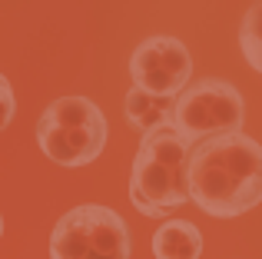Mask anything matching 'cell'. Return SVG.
<instances>
[{"instance_id": "6da1fadb", "label": "cell", "mask_w": 262, "mask_h": 259, "mask_svg": "<svg viewBox=\"0 0 262 259\" xmlns=\"http://www.w3.org/2000/svg\"><path fill=\"white\" fill-rule=\"evenodd\" d=\"M189 203L212 220H236L262 203V143L226 133L192 146Z\"/></svg>"}, {"instance_id": "7a4b0ae2", "label": "cell", "mask_w": 262, "mask_h": 259, "mask_svg": "<svg viewBox=\"0 0 262 259\" xmlns=\"http://www.w3.org/2000/svg\"><path fill=\"white\" fill-rule=\"evenodd\" d=\"M189 153L192 146L173 126L146 133L129 173V200L149 220H166L189 203Z\"/></svg>"}, {"instance_id": "3957f363", "label": "cell", "mask_w": 262, "mask_h": 259, "mask_svg": "<svg viewBox=\"0 0 262 259\" xmlns=\"http://www.w3.org/2000/svg\"><path fill=\"white\" fill-rule=\"evenodd\" d=\"M106 117L90 97H60L40 113L37 143L57 166H86L106 146Z\"/></svg>"}, {"instance_id": "277c9868", "label": "cell", "mask_w": 262, "mask_h": 259, "mask_svg": "<svg viewBox=\"0 0 262 259\" xmlns=\"http://www.w3.org/2000/svg\"><path fill=\"white\" fill-rule=\"evenodd\" d=\"M133 236L116 209L100 203L67 209L50 233V259H129Z\"/></svg>"}, {"instance_id": "5b68a950", "label": "cell", "mask_w": 262, "mask_h": 259, "mask_svg": "<svg viewBox=\"0 0 262 259\" xmlns=\"http://www.w3.org/2000/svg\"><path fill=\"white\" fill-rule=\"evenodd\" d=\"M246 123V100L229 80L203 77L192 80L173 100V126L183 143L199 146L212 136L243 133Z\"/></svg>"}, {"instance_id": "8992f818", "label": "cell", "mask_w": 262, "mask_h": 259, "mask_svg": "<svg viewBox=\"0 0 262 259\" xmlns=\"http://www.w3.org/2000/svg\"><path fill=\"white\" fill-rule=\"evenodd\" d=\"M129 77L136 90H146L153 97L176 100L192 83V57L183 40L156 33L146 37L129 57Z\"/></svg>"}, {"instance_id": "52a82bcc", "label": "cell", "mask_w": 262, "mask_h": 259, "mask_svg": "<svg viewBox=\"0 0 262 259\" xmlns=\"http://www.w3.org/2000/svg\"><path fill=\"white\" fill-rule=\"evenodd\" d=\"M156 259H199L203 256V233L189 220H166L153 233Z\"/></svg>"}, {"instance_id": "ba28073f", "label": "cell", "mask_w": 262, "mask_h": 259, "mask_svg": "<svg viewBox=\"0 0 262 259\" xmlns=\"http://www.w3.org/2000/svg\"><path fill=\"white\" fill-rule=\"evenodd\" d=\"M123 113H126L129 123L146 136V133L166 130L169 123H173V100L153 97V93L136 90V87H133V90L126 93V100H123Z\"/></svg>"}, {"instance_id": "9c48e42d", "label": "cell", "mask_w": 262, "mask_h": 259, "mask_svg": "<svg viewBox=\"0 0 262 259\" xmlns=\"http://www.w3.org/2000/svg\"><path fill=\"white\" fill-rule=\"evenodd\" d=\"M239 50H243L246 63L262 73V4L249 7L239 24Z\"/></svg>"}, {"instance_id": "30bf717a", "label": "cell", "mask_w": 262, "mask_h": 259, "mask_svg": "<svg viewBox=\"0 0 262 259\" xmlns=\"http://www.w3.org/2000/svg\"><path fill=\"white\" fill-rule=\"evenodd\" d=\"M13 113H17V97H13L10 80H7L4 73H0V130H7V126H10Z\"/></svg>"}, {"instance_id": "8fae6325", "label": "cell", "mask_w": 262, "mask_h": 259, "mask_svg": "<svg viewBox=\"0 0 262 259\" xmlns=\"http://www.w3.org/2000/svg\"><path fill=\"white\" fill-rule=\"evenodd\" d=\"M0 236H4V216H0Z\"/></svg>"}]
</instances>
